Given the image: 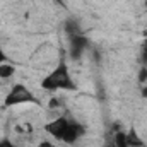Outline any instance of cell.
Here are the masks:
<instances>
[{
    "label": "cell",
    "mask_w": 147,
    "mask_h": 147,
    "mask_svg": "<svg viewBox=\"0 0 147 147\" xmlns=\"http://www.w3.org/2000/svg\"><path fill=\"white\" fill-rule=\"evenodd\" d=\"M48 132L58 139V140H63V142H74L77 140L82 134H84V128L80 125H77L72 120H67V118H58L55 120L53 123L48 125Z\"/></svg>",
    "instance_id": "1"
},
{
    "label": "cell",
    "mask_w": 147,
    "mask_h": 147,
    "mask_svg": "<svg viewBox=\"0 0 147 147\" xmlns=\"http://www.w3.org/2000/svg\"><path fill=\"white\" fill-rule=\"evenodd\" d=\"M45 89H74V82L65 63H60L53 72L43 80Z\"/></svg>",
    "instance_id": "2"
},
{
    "label": "cell",
    "mask_w": 147,
    "mask_h": 147,
    "mask_svg": "<svg viewBox=\"0 0 147 147\" xmlns=\"http://www.w3.org/2000/svg\"><path fill=\"white\" fill-rule=\"evenodd\" d=\"M34 101V96L31 94V91L24 86H14L10 89V92L5 98V105H21V103H29Z\"/></svg>",
    "instance_id": "3"
},
{
    "label": "cell",
    "mask_w": 147,
    "mask_h": 147,
    "mask_svg": "<svg viewBox=\"0 0 147 147\" xmlns=\"http://www.w3.org/2000/svg\"><path fill=\"white\" fill-rule=\"evenodd\" d=\"M86 46H87V41H86V38L82 36V34L72 36V57L79 58L82 55V51L86 50Z\"/></svg>",
    "instance_id": "4"
},
{
    "label": "cell",
    "mask_w": 147,
    "mask_h": 147,
    "mask_svg": "<svg viewBox=\"0 0 147 147\" xmlns=\"http://www.w3.org/2000/svg\"><path fill=\"white\" fill-rule=\"evenodd\" d=\"M115 147H130L128 146V137L123 132H118L115 135Z\"/></svg>",
    "instance_id": "5"
},
{
    "label": "cell",
    "mask_w": 147,
    "mask_h": 147,
    "mask_svg": "<svg viewBox=\"0 0 147 147\" xmlns=\"http://www.w3.org/2000/svg\"><path fill=\"white\" fill-rule=\"evenodd\" d=\"M14 74V67H10V65H0V77L3 79V77H10Z\"/></svg>",
    "instance_id": "6"
},
{
    "label": "cell",
    "mask_w": 147,
    "mask_h": 147,
    "mask_svg": "<svg viewBox=\"0 0 147 147\" xmlns=\"http://www.w3.org/2000/svg\"><path fill=\"white\" fill-rule=\"evenodd\" d=\"M0 147H17V146L12 144L10 140H5V139H3V140H0Z\"/></svg>",
    "instance_id": "7"
},
{
    "label": "cell",
    "mask_w": 147,
    "mask_h": 147,
    "mask_svg": "<svg viewBox=\"0 0 147 147\" xmlns=\"http://www.w3.org/2000/svg\"><path fill=\"white\" fill-rule=\"evenodd\" d=\"M142 51H144V62H147V43L142 46Z\"/></svg>",
    "instance_id": "8"
},
{
    "label": "cell",
    "mask_w": 147,
    "mask_h": 147,
    "mask_svg": "<svg viewBox=\"0 0 147 147\" xmlns=\"http://www.w3.org/2000/svg\"><path fill=\"white\" fill-rule=\"evenodd\" d=\"M3 62H5V53H3V51H2V48H0V65H2Z\"/></svg>",
    "instance_id": "9"
},
{
    "label": "cell",
    "mask_w": 147,
    "mask_h": 147,
    "mask_svg": "<svg viewBox=\"0 0 147 147\" xmlns=\"http://www.w3.org/2000/svg\"><path fill=\"white\" fill-rule=\"evenodd\" d=\"M111 147H115V146H111Z\"/></svg>",
    "instance_id": "10"
},
{
    "label": "cell",
    "mask_w": 147,
    "mask_h": 147,
    "mask_svg": "<svg viewBox=\"0 0 147 147\" xmlns=\"http://www.w3.org/2000/svg\"><path fill=\"white\" fill-rule=\"evenodd\" d=\"M146 5H147V2H146Z\"/></svg>",
    "instance_id": "11"
}]
</instances>
